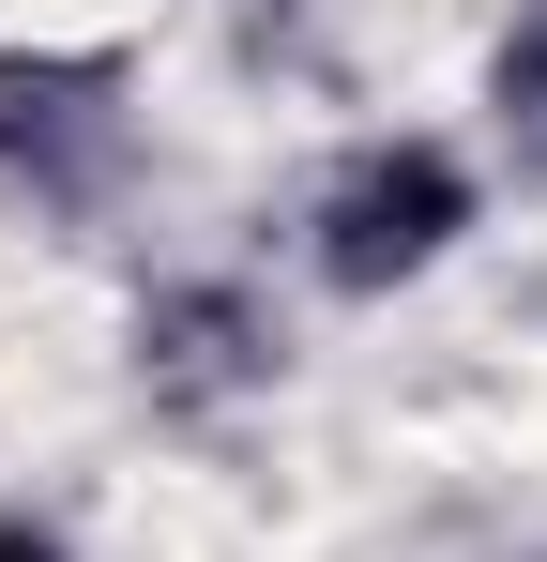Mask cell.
<instances>
[{"label":"cell","instance_id":"1","mask_svg":"<svg viewBox=\"0 0 547 562\" xmlns=\"http://www.w3.org/2000/svg\"><path fill=\"white\" fill-rule=\"evenodd\" d=\"M456 228H471V168L442 137H380V153H350L320 183V274L335 289H395V274H426Z\"/></svg>","mask_w":547,"mask_h":562},{"label":"cell","instance_id":"2","mask_svg":"<svg viewBox=\"0 0 547 562\" xmlns=\"http://www.w3.org/2000/svg\"><path fill=\"white\" fill-rule=\"evenodd\" d=\"M502 137H517V153L547 168V0L517 15V31H502Z\"/></svg>","mask_w":547,"mask_h":562},{"label":"cell","instance_id":"3","mask_svg":"<svg viewBox=\"0 0 547 562\" xmlns=\"http://www.w3.org/2000/svg\"><path fill=\"white\" fill-rule=\"evenodd\" d=\"M0 562H62V548H46V532H15V517H0Z\"/></svg>","mask_w":547,"mask_h":562}]
</instances>
